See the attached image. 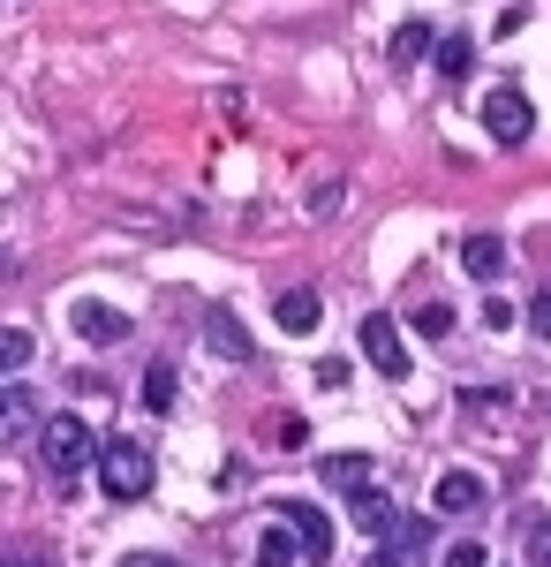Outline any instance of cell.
I'll use <instances>...</instances> for the list:
<instances>
[{
	"instance_id": "7c38bea8",
	"label": "cell",
	"mask_w": 551,
	"mask_h": 567,
	"mask_svg": "<svg viewBox=\"0 0 551 567\" xmlns=\"http://www.w3.org/2000/svg\"><path fill=\"white\" fill-rule=\"evenodd\" d=\"M272 318H280L288 333H318V318H325V303H318L310 288H288V296L272 303Z\"/></svg>"
},
{
	"instance_id": "7402d4cb",
	"label": "cell",
	"mask_w": 551,
	"mask_h": 567,
	"mask_svg": "<svg viewBox=\"0 0 551 567\" xmlns=\"http://www.w3.org/2000/svg\"><path fill=\"white\" fill-rule=\"evenodd\" d=\"M529 333L551 341V288H544V296H529Z\"/></svg>"
},
{
	"instance_id": "484cf974",
	"label": "cell",
	"mask_w": 551,
	"mask_h": 567,
	"mask_svg": "<svg viewBox=\"0 0 551 567\" xmlns=\"http://www.w3.org/2000/svg\"><path fill=\"white\" fill-rule=\"evenodd\" d=\"M371 567H416V560H408V553H393V545H385V553H378V560H371Z\"/></svg>"
},
{
	"instance_id": "9a60e30c",
	"label": "cell",
	"mask_w": 551,
	"mask_h": 567,
	"mask_svg": "<svg viewBox=\"0 0 551 567\" xmlns=\"http://www.w3.org/2000/svg\"><path fill=\"white\" fill-rule=\"evenodd\" d=\"M468 61H476V39H461V31H454V39H438V76H446V84H461Z\"/></svg>"
},
{
	"instance_id": "7a4b0ae2",
	"label": "cell",
	"mask_w": 551,
	"mask_h": 567,
	"mask_svg": "<svg viewBox=\"0 0 551 567\" xmlns=\"http://www.w3.org/2000/svg\"><path fill=\"white\" fill-rule=\"evenodd\" d=\"M98 484H106V499H144V492H152V446L106 439V446H98Z\"/></svg>"
},
{
	"instance_id": "ffe728a7",
	"label": "cell",
	"mask_w": 551,
	"mask_h": 567,
	"mask_svg": "<svg viewBox=\"0 0 551 567\" xmlns=\"http://www.w3.org/2000/svg\"><path fill=\"white\" fill-rule=\"evenodd\" d=\"M0 363H8V371H23V363H31V333H23V326H8V333H0Z\"/></svg>"
},
{
	"instance_id": "4316f807",
	"label": "cell",
	"mask_w": 551,
	"mask_h": 567,
	"mask_svg": "<svg viewBox=\"0 0 551 567\" xmlns=\"http://www.w3.org/2000/svg\"><path fill=\"white\" fill-rule=\"evenodd\" d=\"M8 567H39V560H31V553H15V560H8Z\"/></svg>"
},
{
	"instance_id": "8992f818",
	"label": "cell",
	"mask_w": 551,
	"mask_h": 567,
	"mask_svg": "<svg viewBox=\"0 0 551 567\" xmlns=\"http://www.w3.org/2000/svg\"><path fill=\"white\" fill-rule=\"evenodd\" d=\"M250 567H310V553H302V537L288 523H264L250 545Z\"/></svg>"
},
{
	"instance_id": "6da1fadb",
	"label": "cell",
	"mask_w": 551,
	"mask_h": 567,
	"mask_svg": "<svg viewBox=\"0 0 551 567\" xmlns=\"http://www.w3.org/2000/svg\"><path fill=\"white\" fill-rule=\"evenodd\" d=\"M39 462L61 477V492H69V484H76L91 462H98V439H91V424H84V416H53V424H45V439H39Z\"/></svg>"
},
{
	"instance_id": "cb8c5ba5",
	"label": "cell",
	"mask_w": 551,
	"mask_h": 567,
	"mask_svg": "<svg viewBox=\"0 0 551 567\" xmlns=\"http://www.w3.org/2000/svg\"><path fill=\"white\" fill-rule=\"evenodd\" d=\"M461 409H468V416H499L507 401H499V393H461Z\"/></svg>"
},
{
	"instance_id": "603a6c76",
	"label": "cell",
	"mask_w": 551,
	"mask_h": 567,
	"mask_svg": "<svg viewBox=\"0 0 551 567\" xmlns=\"http://www.w3.org/2000/svg\"><path fill=\"white\" fill-rule=\"evenodd\" d=\"M529 560L551 567V523H529Z\"/></svg>"
},
{
	"instance_id": "d6986e66",
	"label": "cell",
	"mask_w": 551,
	"mask_h": 567,
	"mask_svg": "<svg viewBox=\"0 0 551 567\" xmlns=\"http://www.w3.org/2000/svg\"><path fill=\"white\" fill-rule=\"evenodd\" d=\"M264 424H272V446H302V439H310V424H302V416H288V409H280V416H264Z\"/></svg>"
},
{
	"instance_id": "9c48e42d",
	"label": "cell",
	"mask_w": 551,
	"mask_h": 567,
	"mask_svg": "<svg viewBox=\"0 0 551 567\" xmlns=\"http://www.w3.org/2000/svg\"><path fill=\"white\" fill-rule=\"evenodd\" d=\"M69 318H76V333H84V341H98V349L128 341V310H114V303H76Z\"/></svg>"
},
{
	"instance_id": "4fadbf2b",
	"label": "cell",
	"mask_w": 551,
	"mask_h": 567,
	"mask_svg": "<svg viewBox=\"0 0 551 567\" xmlns=\"http://www.w3.org/2000/svg\"><path fill=\"white\" fill-rule=\"evenodd\" d=\"M461 265L476 272V280H499V272H507V243H499V235H468Z\"/></svg>"
},
{
	"instance_id": "8fae6325",
	"label": "cell",
	"mask_w": 551,
	"mask_h": 567,
	"mask_svg": "<svg viewBox=\"0 0 551 567\" xmlns=\"http://www.w3.org/2000/svg\"><path fill=\"white\" fill-rule=\"evenodd\" d=\"M0 432H8V439H31V432H39V393H31V386H8V393H0Z\"/></svg>"
},
{
	"instance_id": "3957f363",
	"label": "cell",
	"mask_w": 551,
	"mask_h": 567,
	"mask_svg": "<svg viewBox=\"0 0 551 567\" xmlns=\"http://www.w3.org/2000/svg\"><path fill=\"white\" fill-rule=\"evenodd\" d=\"M484 130H491V144H529V130H537V106H529V91L499 84L491 99H484Z\"/></svg>"
},
{
	"instance_id": "52a82bcc",
	"label": "cell",
	"mask_w": 551,
	"mask_h": 567,
	"mask_svg": "<svg viewBox=\"0 0 551 567\" xmlns=\"http://www.w3.org/2000/svg\"><path fill=\"white\" fill-rule=\"evenodd\" d=\"M484 492H491V484L476 477V470H446L438 492H430V507H438V515H476V507H484Z\"/></svg>"
},
{
	"instance_id": "ac0fdd59",
	"label": "cell",
	"mask_w": 551,
	"mask_h": 567,
	"mask_svg": "<svg viewBox=\"0 0 551 567\" xmlns=\"http://www.w3.org/2000/svg\"><path fill=\"white\" fill-rule=\"evenodd\" d=\"M416 53H430V31H424V23H401V31H393V61L408 69Z\"/></svg>"
},
{
	"instance_id": "ba28073f",
	"label": "cell",
	"mask_w": 551,
	"mask_h": 567,
	"mask_svg": "<svg viewBox=\"0 0 551 567\" xmlns=\"http://www.w3.org/2000/svg\"><path fill=\"white\" fill-rule=\"evenodd\" d=\"M205 341H212L227 363H250L257 355V341H250V326L235 318V310H205Z\"/></svg>"
},
{
	"instance_id": "d4e9b609",
	"label": "cell",
	"mask_w": 551,
	"mask_h": 567,
	"mask_svg": "<svg viewBox=\"0 0 551 567\" xmlns=\"http://www.w3.org/2000/svg\"><path fill=\"white\" fill-rule=\"evenodd\" d=\"M122 567H181V560H167V553H128Z\"/></svg>"
},
{
	"instance_id": "5bb4252c",
	"label": "cell",
	"mask_w": 551,
	"mask_h": 567,
	"mask_svg": "<svg viewBox=\"0 0 551 567\" xmlns=\"http://www.w3.org/2000/svg\"><path fill=\"white\" fill-rule=\"evenodd\" d=\"M318 477L333 484V492H363V484H371V462H363V454H325Z\"/></svg>"
},
{
	"instance_id": "e0dca14e",
	"label": "cell",
	"mask_w": 551,
	"mask_h": 567,
	"mask_svg": "<svg viewBox=\"0 0 551 567\" xmlns=\"http://www.w3.org/2000/svg\"><path fill=\"white\" fill-rule=\"evenodd\" d=\"M144 409H159V416L174 409V363H152L144 371Z\"/></svg>"
},
{
	"instance_id": "5b68a950",
	"label": "cell",
	"mask_w": 551,
	"mask_h": 567,
	"mask_svg": "<svg viewBox=\"0 0 551 567\" xmlns=\"http://www.w3.org/2000/svg\"><path fill=\"white\" fill-rule=\"evenodd\" d=\"M280 523L302 537V553H310V567H325V553H333V523L318 515V507H302V499H280Z\"/></svg>"
},
{
	"instance_id": "2e32d148",
	"label": "cell",
	"mask_w": 551,
	"mask_h": 567,
	"mask_svg": "<svg viewBox=\"0 0 551 567\" xmlns=\"http://www.w3.org/2000/svg\"><path fill=\"white\" fill-rule=\"evenodd\" d=\"M408 326H416L424 341H446V333H454V310H446V303H416V310H408Z\"/></svg>"
},
{
	"instance_id": "44dd1931",
	"label": "cell",
	"mask_w": 551,
	"mask_h": 567,
	"mask_svg": "<svg viewBox=\"0 0 551 567\" xmlns=\"http://www.w3.org/2000/svg\"><path fill=\"white\" fill-rule=\"evenodd\" d=\"M446 567H484V545H476V537H454V545H446Z\"/></svg>"
},
{
	"instance_id": "277c9868",
	"label": "cell",
	"mask_w": 551,
	"mask_h": 567,
	"mask_svg": "<svg viewBox=\"0 0 551 567\" xmlns=\"http://www.w3.org/2000/svg\"><path fill=\"white\" fill-rule=\"evenodd\" d=\"M363 355H371L378 379H408V341H401V326L385 310H363Z\"/></svg>"
},
{
	"instance_id": "30bf717a",
	"label": "cell",
	"mask_w": 551,
	"mask_h": 567,
	"mask_svg": "<svg viewBox=\"0 0 551 567\" xmlns=\"http://www.w3.org/2000/svg\"><path fill=\"white\" fill-rule=\"evenodd\" d=\"M347 515H355V529H363V537H393V523H401V515H393V499H385L378 484L347 492Z\"/></svg>"
}]
</instances>
